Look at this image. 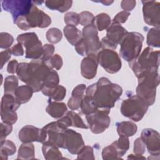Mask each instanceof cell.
Returning a JSON list of instances; mask_svg holds the SVG:
<instances>
[{"instance_id":"9","label":"cell","mask_w":160,"mask_h":160,"mask_svg":"<svg viewBox=\"0 0 160 160\" xmlns=\"http://www.w3.org/2000/svg\"><path fill=\"white\" fill-rule=\"evenodd\" d=\"M110 110L98 109L93 112L86 115V119L91 131L94 134H100L108 129L111 119L109 116Z\"/></svg>"},{"instance_id":"14","label":"cell","mask_w":160,"mask_h":160,"mask_svg":"<svg viewBox=\"0 0 160 160\" xmlns=\"http://www.w3.org/2000/svg\"><path fill=\"white\" fill-rule=\"evenodd\" d=\"M82 40L86 46L89 54H97L101 49V41L98 36V32L92 24L83 28Z\"/></svg>"},{"instance_id":"31","label":"cell","mask_w":160,"mask_h":160,"mask_svg":"<svg viewBox=\"0 0 160 160\" xmlns=\"http://www.w3.org/2000/svg\"><path fill=\"white\" fill-rule=\"evenodd\" d=\"M18 87V80L16 76L12 75L5 78L4 85V94H12L15 96V93Z\"/></svg>"},{"instance_id":"34","label":"cell","mask_w":160,"mask_h":160,"mask_svg":"<svg viewBox=\"0 0 160 160\" xmlns=\"http://www.w3.org/2000/svg\"><path fill=\"white\" fill-rule=\"evenodd\" d=\"M16 74L19 79L27 84L28 82L29 77V63H26V62L19 63L18 67Z\"/></svg>"},{"instance_id":"2","label":"cell","mask_w":160,"mask_h":160,"mask_svg":"<svg viewBox=\"0 0 160 160\" xmlns=\"http://www.w3.org/2000/svg\"><path fill=\"white\" fill-rule=\"evenodd\" d=\"M158 69L146 71L138 77V85L136 95L142 99L146 104L152 106L156 100V88L159 84Z\"/></svg>"},{"instance_id":"29","label":"cell","mask_w":160,"mask_h":160,"mask_svg":"<svg viewBox=\"0 0 160 160\" xmlns=\"http://www.w3.org/2000/svg\"><path fill=\"white\" fill-rule=\"evenodd\" d=\"M59 78L58 72L55 70L52 69L44 83L41 92L44 94L46 92L56 88L59 85Z\"/></svg>"},{"instance_id":"33","label":"cell","mask_w":160,"mask_h":160,"mask_svg":"<svg viewBox=\"0 0 160 160\" xmlns=\"http://www.w3.org/2000/svg\"><path fill=\"white\" fill-rule=\"evenodd\" d=\"M147 44L150 47L159 48L160 46L159 29L153 28L149 29L147 34Z\"/></svg>"},{"instance_id":"47","label":"cell","mask_w":160,"mask_h":160,"mask_svg":"<svg viewBox=\"0 0 160 160\" xmlns=\"http://www.w3.org/2000/svg\"><path fill=\"white\" fill-rule=\"evenodd\" d=\"M83 98L72 96L69 99L68 106L71 110H77L81 108V104Z\"/></svg>"},{"instance_id":"16","label":"cell","mask_w":160,"mask_h":160,"mask_svg":"<svg viewBox=\"0 0 160 160\" xmlns=\"http://www.w3.org/2000/svg\"><path fill=\"white\" fill-rule=\"evenodd\" d=\"M98 66L97 54H89L81 61V74L87 79H93L96 75Z\"/></svg>"},{"instance_id":"12","label":"cell","mask_w":160,"mask_h":160,"mask_svg":"<svg viewBox=\"0 0 160 160\" xmlns=\"http://www.w3.org/2000/svg\"><path fill=\"white\" fill-rule=\"evenodd\" d=\"M142 3L144 22L149 26L159 29L160 3L155 1H142Z\"/></svg>"},{"instance_id":"1","label":"cell","mask_w":160,"mask_h":160,"mask_svg":"<svg viewBox=\"0 0 160 160\" xmlns=\"http://www.w3.org/2000/svg\"><path fill=\"white\" fill-rule=\"evenodd\" d=\"M122 93V89L120 86L111 82L107 78L102 77L97 82L86 88L85 96L91 101L97 109L110 110Z\"/></svg>"},{"instance_id":"26","label":"cell","mask_w":160,"mask_h":160,"mask_svg":"<svg viewBox=\"0 0 160 160\" xmlns=\"http://www.w3.org/2000/svg\"><path fill=\"white\" fill-rule=\"evenodd\" d=\"M111 18L106 13H101L94 17L92 25L96 28L98 31H102L108 28L111 24Z\"/></svg>"},{"instance_id":"39","label":"cell","mask_w":160,"mask_h":160,"mask_svg":"<svg viewBox=\"0 0 160 160\" xmlns=\"http://www.w3.org/2000/svg\"><path fill=\"white\" fill-rule=\"evenodd\" d=\"M14 42L13 37L8 32H2L0 34V48L1 49H7L12 45Z\"/></svg>"},{"instance_id":"5","label":"cell","mask_w":160,"mask_h":160,"mask_svg":"<svg viewBox=\"0 0 160 160\" xmlns=\"http://www.w3.org/2000/svg\"><path fill=\"white\" fill-rule=\"evenodd\" d=\"M144 37L138 32H128L119 42L120 56L126 61L136 59L141 51Z\"/></svg>"},{"instance_id":"24","label":"cell","mask_w":160,"mask_h":160,"mask_svg":"<svg viewBox=\"0 0 160 160\" xmlns=\"http://www.w3.org/2000/svg\"><path fill=\"white\" fill-rule=\"evenodd\" d=\"M35 158L34 146L32 142H22L20 146L18 154V159H34Z\"/></svg>"},{"instance_id":"32","label":"cell","mask_w":160,"mask_h":160,"mask_svg":"<svg viewBox=\"0 0 160 160\" xmlns=\"http://www.w3.org/2000/svg\"><path fill=\"white\" fill-rule=\"evenodd\" d=\"M38 41H39L38 37L37 34L33 32L21 34L17 37V41L18 43L23 45L25 48H28Z\"/></svg>"},{"instance_id":"8","label":"cell","mask_w":160,"mask_h":160,"mask_svg":"<svg viewBox=\"0 0 160 160\" xmlns=\"http://www.w3.org/2000/svg\"><path fill=\"white\" fill-rule=\"evenodd\" d=\"M97 59L98 64L108 73H116L121 68V59L114 50L101 49L97 53Z\"/></svg>"},{"instance_id":"43","label":"cell","mask_w":160,"mask_h":160,"mask_svg":"<svg viewBox=\"0 0 160 160\" xmlns=\"http://www.w3.org/2000/svg\"><path fill=\"white\" fill-rule=\"evenodd\" d=\"M66 93V88L61 85H58L53 94L49 97V99H53L54 101H61L65 98Z\"/></svg>"},{"instance_id":"27","label":"cell","mask_w":160,"mask_h":160,"mask_svg":"<svg viewBox=\"0 0 160 160\" xmlns=\"http://www.w3.org/2000/svg\"><path fill=\"white\" fill-rule=\"evenodd\" d=\"M41 41H38L34 44L26 48L25 57L28 59H40L42 55L43 49Z\"/></svg>"},{"instance_id":"44","label":"cell","mask_w":160,"mask_h":160,"mask_svg":"<svg viewBox=\"0 0 160 160\" xmlns=\"http://www.w3.org/2000/svg\"><path fill=\"white\" fill-rule=\"evenodd\" d=\"M1 127V134H0V140L1 141H2L5 140L6 138L12 132V124L2 122L0 124Z\"/></svg>"},{"instance_id":"42","label":"cell","mask_w":160,"mask_h":160,"mask_svg":"<svg viewBox=\"0 0 160 160\" xmlns=\"http://www.w3.org/2000/svg\"><path fill=\"white\" fill-rule=\"evenodd\" d=\"M43 52L40 58L44 62H48L54 52V46L51 44H46L42 46Z\"/></svg>"},{"instance_id":"23","label":"cell","mask_w":160,"mask_h":160,"mask_svg":"<svg viewBox=\"0 0 160 160\" xmlns=\"http://www.w3.org/2000/svg\"><path fill=\"white\" fill-rule=\"evenodd\" d=\"M33 92V89L29 86L27 84L20 86L16 91L15 98L21 104H24L30 100Z\"/></svg>"},{"instance_id":"48","label":"cell","mask_w":160,"mask_h":160,"mask_svg":"<svg viewBox=\"0 0 160 160\" xmlns=\"http://www.w3.org/2000/svg\"><path fill=\"white\" fill-rule=\"evenodd\" d=\"M130 15V12H126L124 11H121L119 12H118L115 17L113 18L112 19V22H115V23H118V24H122L124 23L128 18H129Z\"/></svg>"},{"instance_id":"50","label":"cell","mask_w":160,"mask_h":160,"mask_svg":"<svg viewBox=\"0 0 160 160\" xmlns=\"http://www.w3.org/2000/svg\"><path fill=\"white\" fill-rule=\"evenodd\" d=\"M135 6H136V1L123 0L121 2V8L124 11H126V12H129L132 11Z\"/></svg>"},{"instance_id":"46","label":"cell","mask_w":160,"mask_h":160,"mask_svg":"<svg viewBox=\"0 0 160 160\" xmlns=\"http://www.w3.org/2000/svg\"><path fill=\"white\" fill-rule=\"evenodd\" d=\"M48 62L52 69L55 68L56 70L60 69L63 64L62 58L57 54L52 55V56L51 58V59Z\"/></svg>"},{"instance_id":"13","label":"cell","mask_w":160,"mask_h":160,"mask_svg":"<svg viewBox=\"0 0 160 160\" xmlns=\"http://www.w3.org/2000/svg\"><path fill=\"white\" fill-rule=\"evenodd\" d=\"M141 139L144 142L149 153L154 156L153 159H159V134L151 128H145L142 129L141 134Z\"/></svg>"},{"instance_id":"35","label":"cell","mask_w":160,"mask_h":160,"mask_svg":"<svg viewBox=\"0 0 160 160\" xmlns=\"http://www.w3.org/2000/svg\"><path fill=\"white\" fill-rule=\"evenodd\" d=\"M47 40L52 44H56L59 42L62 38V34L61 31L56 28H52L48 30L46 34Z\"/></svg>"},{"instance_id":"17","label":"cell","mask_w":160,"mask_h":160,"mask_svg":"<svg viewBox=\"0 0 160 160\" xmlns=\"http://www.w3.org/2000/svg\"><path fill=\"white\" fill-rule=\"evenodd\" d=\"M128 31L120 24L112 22L108 28L105 36L112 44L118 46Z\"/></svg>"},{"instance_id":"28","label":"cell","mask_w":160,"mask_h":160,"mask_svg":"<svg viewBox=\"0 0 160 160\" xmlns=\"http://www.w3.org/2000/svg\"><path fill=\"white\" fill-rule=\"evenodd\" d=\"M16 151V147L13 142L10 140L1 141L0 158L2 160L8 159L9 156L13 155Z\"/></svg>"},{"instance_id":"21","label":"cell","mask_w":160,"mask_h":160,"mask_svg":"<svg viewBox=\"0 0 160 160\" xmlns=\"http://www.w3.org/2000/svg\"><path fill=\"white\" fill-rule=\"evenodd\" d=\"M63 32L68 41L72 46H75L82 38V32L74 26L66 25Z\"/></svg>"},{"instance_id":"10","label":"cell","mask_w":160,"mask_h":160,"mask_svg":"<svg viewBox=\"0 0 160 160\" xmlns=\"http://www.w3.org/2000/svg\"><path fill=\"white\" fill-rule=\"evenodd\" d=\"M21 104L18 102L14 96L4 94L1 102V120L11 124H14L18 120L16 111Z\"/></svg>"},{"instance_id":"45","label":"cell","mask_w":160,"mask_h":160,"mask_svg":"<svg viewBox=\"0 0 160 160\" xmlns=\"http://www.w3.org/2000/svg\"><path fill=\"white\" fill-rule=\"evenodd\" d=\"M146 146L141 139V138H137L134 142V148L133 152L135 154L142 155L145 152Z\"/></svg>"},{"instance_id":"11","label":"cell","mask_w":160,"mask_h":160,"mask_svg":"<svg viewBox=\"0 0 160 160\" xmlns=\"http://www.w3.org/2000/svg\"><path fill=\"white\" fill-rule=\"evenodd\" d=\"M34 5V1L29 0H5L1 1L2 9L11 13L14 23L19 17L27 15Z\"/></svg>"},{"instance_id":"6","label":"cell","mask_w":160,"mask_h":160,"mask_svg":"<svg viewBox=\"0 0 160 160\" xmlns=\"http://www.w3.org/2000/svg\"><path fill=\"white\" fill-rule=\"evenodd\" d=\"M51 23V18L34 5L30 12L26 16L19 17L14 22L22 30H28L33 28H44Z\"/></svg>"},{"instance_id":"53","label":"cell","mask_w":160,"mask_h":160,"mask_svg":"<svg viewBox=\"0 0 160 160\" xmlns=\"http://www.w3.org/2000/svg\"><path fill=\"white\" fill-rule=\"evenodd\" d=\"M18 65H19L18 62L16 59H13L8 64V67H7L8 72L9 74H14L15 72H16Z\"/></svg>"},{"instance_id":"55","label":"cell","mask_w":160,"mask_h":160,"mask_svg":"<svg viewBox=\"0 0 160 160\" xmlns=\"http://www.w3.org/2000/svg\"><path fill=\"white\" fill-rule=\"evenodd\" d=\"M102 3H103V4L106 5V6H109L110 4H111L112 3H113V1H99Z\"/></svg>"},{"instance_id":"18","label":"cell","mask_w":160,"mask_h":160,"mask_svg":"<svg viewBox=\"0 0 160 160\" xmlns=\"http://www.w3.org/2000/svg\"><path fill=\"white\" fill-rule=\"evenodd\" d=\"M41 129L32 125H26L19 132V139L22 142L39 141Z\"/></svg>"},{"instance_id":"52","label":"cell","mask_w":160,"mask_h":160,"mask_svg":"<svg viewBox=\"0 0 160 160\" xmlns=\"http://www.w3.org/2000/svg\"><path fill=\"white\" fill-rule=\"evenodd\" d=\"M0 55H1V69H2L4 64L11 58V53L10 52L9 49H8L1 52Z\"/></svg>"},{"instance_id":"38","label":"cell","mask_w":160,"mask_h":160,"mask_svg":"<svg viewBox=\"0 0 160 160\" xmlns=\"http://www.w3.org/2000/svg\"><path fill=\"white\" fill-rule=\"evenodd\" d=\"M77 159L88 160L95 159L92 148L89 146H84L81 149V150L78 152Z\"/></svg>"},{"instance_id":"37","label":"cell","mask_w":160,"mask_h":160,"mask_svg":"<svg viewBox=\"0 0 160 160\" xmlns=\"http://www.w3.org/2000/svg\"><path fill=\"white\" fill-rule=\"evenodd\" d=\"M66 114L68 115L71 119L72 126L82 129H88V126L85 124L81 118L77 113L72 111H70L67 112Z\"/></svg>"},{"instance_id":"22","label":"cell","mask_w":160,"mask_h":160,"mask_svg":"<svg viewBox=\"0 0 160 160\" xmlns=\"http://www.w3.org/2000/svg\"><path fill=\"white\" fill-rule=\"evenodd\" d=\"M117 132L119 136H132L138 130L136 124L131 121H122L116 124Z\"/></svg>"},{"instance_id":"25","label":"cell","mask_w":160,"mask_h":160,"mask_svg":"<svg viewBox=\"0 0 160 160\" xmlns=\"http://www.w3.org/2000/svg\"><path fill=\"white\" fill-rule=\"evenodd\" d=\"M46 6L51 9L56 10L60 12H64L71 8L72 1H44Z\"/></svg>"},{"instance_id":"51","label":"cell","mask_w":160,"mask_h":160,"mask_svg":"<svg viewBox=\"0 0 160 160\" xmlns=\"http://www.w3.org/2000/svg\"><path fill=\"white\" fill-rule=\"evenodd\" d=\"M11 54H13L16 56H22L24 54V50L22 48V45L20 43H18L12 46L11 49H9Z\"/></svg>"},{"instance_id":"4","label":"cell","mask_w":160,"mask_h":160,"mask_svg":"<svg viewBox=\"0 0 160 160\" xmlns=\"http://www.w3.org/2000/svg\"><path fill=\"white\" fill-rule=\"evenodd\" d=\"M52 69L48 62H44L41 59H32L29 63V77L27 85L33 89L34 92L41 91Z\"/></svg>"},{"instance_id":"30","label":"cell","mask_w":160,"mask_h":160,"mask_svg":"<svg viewBox=\"0 0 160 160\" xmlns=\"http://www.w3.org/2000/svg\"><path fill=\"white\" fill-rule=\"evenodd\" d=\"M102 157L104 160H111L121 159L122 156L112 142L102 149Z\"/></svg>"},{"instance_id":"40","label":"cell","mask_w":160,"mask_h":160,"mask_svg":"<svg viewBox=\"0 0 160 160\" xmlns=\"http://www.w3.org/2000/svg\"><path fill=\"white\" fill-rule=\"evenodd\" d=\"M79 24L82 26H86L92 24L94 16L89 11H82L79 14Z\"/></svg>"},{"instance_id":"54","label":"cell","mask_w":160,"mask_h":160,"mask_svg":"<svg viewBox=\"0 0 160 160\" xmlns=\"http://www.w3.org/2000/svg\"><path fill=\"white\" fill-rule=\"evenodd\" d=\"M128 159H145L146 158L142 156V155L130 154L128 156Z\"/></svg>"},{"instance_id":"19","label":"cell","mask_w":160,"mask_h":160,"mask_svg":"<svg viewBox=\"0 0 160 160\" xmlns=\"http://www.w3.org/2000/svg\"><path fill=\"white\" fill-rule=\"evenodd\" d=\"M46 111L54 118H62L67 111V106L64 102L49 101Z\"/></svg>"},{"instance_id":"41","label":"cell","mask_w":160,"mask_h":160,"mask_svg":"<svg viewBox=\"0 0 160 160\" xmlns=\"http://www.w3.org/2000/svg\"><path fill=\"white\" fill-rule=\"evenodd\" d=\"M64 22L67 25H72L76 26L79 24V14L74 12H69L64 17Z\"/></svg>"},{"instance_id":"49","label":"cell","mask_w":160,"mask_h":160,"mask_svg":"<svg viewBox=\"0 0 160 160\" xmlns=\"http://www.w3.org/2000/svg\"><path fill=\"white\" fill-rule=\"evenodd\" d=\"M86 89V88L85 84H80L76 86L73 89L71 95H72V96L83 98Z\"/></svg>"},{"instance_id":"7","label":"cell","mask_w":160,"mask_h":160,"mask_svg":"<svg viewBox=\"0 0 160 160\" xmlns=\"http://www.w3.org/2000/svg\"><path fill=\"white\" fill-rule=\"evenodd\" d=\"M148 107L146 103L137 95H132L123 100L120 110L124 116L138 122L142 119L148 111Z\"/></svg>"},{"instance_id":"36","label":"cell","mask_w":160,"mask_h":160,"mask_svg":"<svg viewBox=\"0 0 160 160\" xmlns=\"http://www.w3.org/2000/svg\"><path fill=\"white\" fill-rule=\"evenodd\" d=\"M113 143L117 148L122 156H124V154L129 148V141L128 137L124 136H119L118 139L113 142Z\"/></svg>"},{"instance_id":"3","label":"cell","mask_w":160,"mask_h":160,"mask_svg":"<svg viewBox=\"0 0 160 160\" xmlns=\"http://www.w3.org/2000/svg\"><path fill=\"white\" fill-rule=\"evenodd\" d=\"M129 67L138 78L142 72L158 69L159 66V51H154L147 47L136 59L129 62Z\"/></svg>"},{"instance_id":"15","label":"cell","mask_w":160,"mask_h":160,"mask_svg":"<svg viewBox=\"0 0 160 160\" xmlns=\"http://www.w3.org/2000/svg\"><path fill=\"white\" fill-rule=\"evenodd\" d=\"M84 146L80 133L68 128L64 131V149H66L72 154H78Z\"/></svg>"},{"instance_id":"20","label":"cell","mask_w":160,"mask_h":160,"mask_svg":"<svg viewBox=\"0 0 160 160\" xmlns=\"http://www.w3.org/2000/svg\"><path fill=\"white\" fill-rule=\"evenodd\" d=\"M42 152L44 157L47 160H56L62 159V153L59 148L49 142L42 143Z\"/></svg>"}]
</instances>
